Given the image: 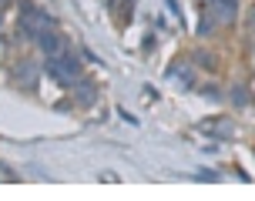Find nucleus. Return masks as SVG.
Here are the masks:
<instances>
[{
  "mask_svg": "<svg viewBox=\"0 0 255 201\" xmlns=\"http://www.w3.org/2000/svg\"><path fill=\"white\" fill-rule=\"evenodd\" d=\"M205 7L215 13L218 20H232L235 17V0H205Z\"/></svg>",
  "mask_w": 255,
  "mask_h": 201,
  "instance_id": "obj_3",
  "label": "nucleus"
},
{
  "mask_svg": "<svg viewBox=\"0 0 255 201\" xmlns=\"http://www.w3.org/2000/svg\"><path fill=\"white\" fill-rule=\"evenodd\" d=\"M20 30H24L27 37L37 40L40 34L54 30V20H51V13L40 10V7H24V10H20Z\"/></svg>",
  "mask_w": 255,
  "mask_h": 201,
  "instance_id": "obj_2",
  "label": "nucleus"
},
{
  "mask_svg": "<svg viewBox=\"0 0 255 201\" xmlns=\"http://www.w3.org/2000/svg\"><path fill=\"white\" fill-rule=\"evenodd\" d=\"M40 47H44V57H47V74L64 84V88H71L77 77H81V61L74 57V50L67 47V40L57 34V30H47V34H40Z\"/></svg>",
  "mask_w": 255,
  "mask_h": 201,
  "instance_id": "obj_1",
  "label": "nucleus"
}]
</instances>
